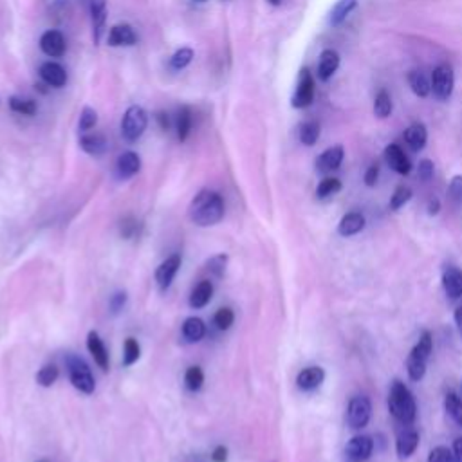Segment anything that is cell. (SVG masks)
Instances as JSON below:
<instances>
[{
	"mask_svg": "<svg viewBox=\"0 0 462 462\" xmlns=\"http://www.w3.org/2000/svg\"><path fill=\"white\" fill-rule=\"evenodd\" d=\"M188 217L197 226H214L224 217V200L217 191L202 190L191 200Z\"/></svg>",
	"mask_w": 462,
	"mask_h": 462,
	"instance_id": "cell-1",
	"label": "cell"
},
{
	"mask_svg": "<svg viewBox=\"0 0 462 462\" xmlns=\"http://www.w3.org/2000/svg\"><path fill=\"white\" fill-rule=\"evenodd\" d=\"M388 410L401 424H412L417 415V404L413 399V394L399 379L392 383L390 392H388Z\"/></svg>",
	"mask_w": 462,
	"mask_h": 462,
	"instance_id": "cell-2",
	"label": "cell"
},
{
	"mask_svg": "<svg viewBox=\"0 0 462 462\" xmlns=\"http://www.w3.org/2000/svg\"><path fill=\"white\" fill-rule=\"evenodd\" d=\"M67 370H69V378L74 388H78L83 394H93L96 390V381H94L93 374H90L89 365L85 363L78 356L69 354L65 358Z\"/></svg>",
	"mask_w": 462,
	"mask_h": 462,
	"instance_id": "cell-3",
	"label": "cell"
},
{
	"mask_svg": "<svg viewBox=\"0 0 462 462\" xmlns=\"http://www.w3.org/2000/svg\"><path fill=\"white\" fill-rule=\"evenodd\" d=\"M431 83V94H433V98L439 99V102H446V99L452 96L455 87V74L454 69L446 63H440L433 69L430 78Z\"/></svg>",
	"mask_w": 462,
	"mask_h": 462,
	"instance_id": "cell-4",
	"label": "cell"
},
{
	"mask_svg": "<svg viewBox=\"0 0 462 462\" xmlns=\"http://www.w3.org/2000/svg\"><path fill=\"white\" fill-rule=\"evenodd\" d=\"M147 129V112L139 105H132L125 112L123 121H121V134L129 143L138 141Z\"/></svg>",
	"mask_w": 462,
	"mask_h": 462,
	"instance_id": "cell-5",
	"label": "cell"
},
{
	"mask_svg": "<svg viewBox=\"0 0 462 462\" xmlns=\"http://www.w3.org/2000/svg\"><path fill=\"white\" fill-rule=\"evenodd\" d=\"M372 417V403L369 397L356 396L349 401L346 406V424L352 430H361L369 424Z\"/></svg>",
	"mask_w": 462,
	"mask_h": 462,
	"instance_id": "cell-6",
	"label": "cell"
},
{
	"mask_svg": "<svg viewBox=\"0 0 462 462\" xmlns=\"http://www.w3.org/2000/svg\"><path fill=\"white\" fill-rule=\"evenodd\" d=\"M374 452V440L369 436L352 437L345 446V457L349 462H367Z\"/></svg>",
	"mask_w": 462,
	"mask_h": 462,
	"instance_id": "cell-7",
	"label": "cell"
},
{
	"mask_svg": "<svg viewBox=\"0 0 462 462\" xmlns=\"http://www.w3.org/2000/svg\"><path fill=\"white\" fill-rule=\"evenodd\" d=\"M312 99H314V78L307 69H303L300 72V80H298L296 90L293 94V107L305 109L311 105Z\"/></svg>",
	"mask_w": 462,
	"mask_h": 462,
	"instance_id": "cell-8",
	"label": "cell"
},
{
	"mask_svg": "<svg viewBox=\"0 0 462 462\" xmlns=\"http://www.w3.org/2000/svg\"><path fill=\"white\" fill-rule=\"evenodd\" d=\"M385 161H387V165L394 172L401 173V175H408L410 170H412V163H410L406 154L401 150V147L396 145V143H392V145L385 148Z\"/></svg>",
	"mask_w": 462,
	"mask_h": 462,
	"instance_id": "cell-9",
	"label": "cell"
},
{
	"mask_svg": "<svg viewBox=\"0 0 462 462\" xmlns=\"http://www.w3.org/2000/svg\"><path fill=\"white\" fill-rule=\"evenodd\" d=\"M343 157H345V152H343V147H340V145L327 148L316 159V170L321 173L334 172V170H338L342 166Z\"/></svg>",
	"mask_w": 462,
	"mask_h": 462,
	"instance_id": "cell-10",
	"label": "cell"
},
{
	"mask_svg": "<svg viewBox=\"0 0 462 462\" xmlns=\"http://www.w3.org/2000/svg\"><path fill=\"white\" fill-rule=\"evenodd\" d=\"M179 267H181V257H179V255H172V257L166 258L165 262L157 267L156 282L161 291H165V289H168L170 285H172L173 278H175V275H177L179 271Z\"/></svg>",
	"mask_w": 462,
	"mask_h": 462,
	"instance_id": "cell-11",
	"label": "cell"
},
{
	"mask_svg": "<svg viewBox=\"0 0 462 462\" xmlns=\"http://www.w3.org/2000/svg\"><path fill=\"white\" fill-rule=\"evenodd\" d=\"M325 381V370L321 367H307L298 374L296 385L300 390H314Z\"/></svg>",
	"mask_w": 462,
	"mask_h": 462,
	"instance_id": "cell-12",
	"label": "cell"
},
{
	"mask_svg": "<svg viewBox=\"0 0 462 462\" xmlns=\"http://www.w3.org/2000/svg\"><path fill=\"white\" fill-rule=\"evenodd\" d=\"M40 47L47 56L60 58L65 53V38L60 31H47L42 35Z\"/></svg>",
	"mask_w": 462,
	"mask_h": 462,
	"instance_id": "cell-13",
	"label": "cell"
},
{
	"mask_svg": "<svg viewBox=\"0 0 462 462\" xmlns=\"http://www.w3.org/2000/svg\"><path fill=\"white\" fill-rule=\"evenodd\" d=\"M443 287L446 296L457 300L462 296V269L459 267H448L443 275Z\"/></svg>",
	"mask_w": 462,
	"mask_h": 462,
	"instance_id": "cell-14",
	"label": "cell"
},
{
	"mask_svg": "<svg viewBox=\"0 0 462 462\" xmlns=\"http://www.w3.org/2000/svg\"><path fill=\"white\" fill-rule=\"evenodd\" d=\"M365 224V215L360 214V212H351V214L343 215L342 221L338 224V233L342 237H352L358 235L360 231H363Z\"/></svg>",
	"mask_w": 462,
	"mask_h": 462,
	"instance_id": "cell-15",
	"label": "cell"
},
{
	"mask_svg": "<svg viewBox=\"0 0 462 462\" xmlns=\"http://www.w3.org/2000/svg\"><path fill=\"white\" fill-rule=\"evenodd\" d=\"M340 67V54L333 49H325L320 54V62H318V78L321 81H327L333 78V74L338 71Z\"/></svg>",
	"mask_w": 462,
	"mask_h": 462,
	"instance_id": "cell-16",
	"label": "cell"
},
{
	"mask_svg": "<svg viewBox=\"0 0 462 462\" xmlns=\"http://www.w3.org/2000/svg\"><path fill=\"white\" fill-rule=\"evenodd\" d=\"M40 76L45 83L51 85V87H56V89H60V87H63V85L67 83L65 69L54 62L44 63V65L40 67Z\"/></svg>",
	"mask_w": 462,
	"mask_h": 462,
	"instance_id": "cell-17",
	"label": "cell"
},
{
	"mask_svg": "<svg viewBox=\"0 0 462 462\" xmlns=\"http://www.w3.org/2000/svg\"><path fill=\"white\" fill-rule=\"evenodd\" d=\"M87 349L93 354L94 361L98 363L99 369L107 370L109 369V352L105 349V343L102 342V338L98 336V333H89L87 336Z\"/></svg>",
	"mask_w": 462,
	"mask_h": 462,
	"instance_id": "cell-18",
	"label": "cell"
},
{
	"mask_svg": "<svg viewBox=\"0 0 462 462\" xmlns=\"http://www.w3.org/2000/svg\"><path fill=\"white\" fill-rule=\"evenodd\" d=\"M404 141H406V145H408L413 152L422 150L428 141L427 127H424L422 123L410 125L408 129L404 130Z\"/></svg>",
	"mask_w": 462,
	"mask_h": 462,
	"instance_id": "cell-19",
	"label": "cell"
},
{
	"mask_svg": "<svg viewBox=\"0 0 462 462\" xmlns=\"http://www.w3.org/2000/svg\"><path fill=\"white\" fill-rule=\"evenodd\" d=\"M138 42V36L134 29L127 24L123 26H114L109 33V45L112 47H120V45H134Z\"/></svg>",
	"mask_w": 462,
	"mask_h": 462,
	"instance_id": "cell-20",
	"label": "cell"
},
{
	"mask_svg": "<svg viewBox=\"0 0 462 462\" xmlns=\"http://www.w3.org/2000/svg\"><path fill=\"white\" fill-rule=\"evenodd\" d=\"M419 446V433L415 430H404L397 436L396 449L401 459H406L417 449Z\"/></svg>",
	"mask_w": 462,
	"mask_h": 462,
	"instance_id": "cell-21",
	"label": "cell"
},
{
	"mask_svg": "<svg viewBox=\"0 0 462 462\" xmlns=\"http://www.w3.org/2000/svg\"><path fill=\"white\" fill-rule=\"evenodd\" d=\"M139 168H141V159L134 152H125L118 159V173H120V177H132V175L139 172Z\"/></svg>",
	"mask_w": 462,
	"mask_h": 462,
	"instance_id": "cell-22",
	"label": "cell"
},
{
	"mask_svg": "<svg viewBox=\"0 0 462 462\" xmlns=\"http://www.w3.org/2000/svg\"><path fill=\"white\" fill-rule=\"evenodd\" d=\"M212 296H214V284L209 280H202L191 291L190 305L193 307V309H202L205 305H208Z\"/></svg>",
	"mask_w": 462,
	"mask_h": 462,
	"instance_id": "cell-23",
	"label": "cell"
},
{
	"mask_svg": "<svg viewBox=\"0 0 462 462\" xmlns=\"http://www.w3.org/2000/svg\"><path fill=\"white\" fill-rule=\"evenodd\" d=\"M90 15H93L94 42L98 44L99 38H102L103 26H105V18H107V6H105V0H93V4H90Z\"/></svg>",
	"mask_w": 462,
	"mask_h": 462,
	"instance_id": "cell-24",
	"label": "cell"
},
{
	"mask_svg": "<svg viewBox=\"0 0 462 462\" xmlns=\"http://www.w3.org/2000/svg\"><path fill=\"white\" fill-rule=\"evenodd\" d=\"M356 8H358V0H340V2H336V6L333 8L329 17L330 26H342L346 20V17H349Z\"/></svg>",
	"mask_w": 462,
	"mask_h": 462,
	"instance_id": "cell-25",
	"label": "cell"
},
{
	"mask_svg": "<svg viewBox=\"0 0 462 462\" xmlns=\"http://www.w3.org/2000/svg\"><path fill=\"white\" fill-rule=\"evenodd\" d=\"M80 147L90 156H99L107 150V139L102 134H89L80 139Z\"/></svg>",
	"mask_w": 462,
	"mask_h": 462,
	"instance_id": "cell-26",
	"label": "cell"
},
{
	"mask_svg": "<svg viewBox=\"0 0 462 462\" xmlns=\"http://www.w3.org/2000/svg\"><path fill=\"white\" fill-rule=\"evenodd\" d=\"M408 85L412 93L419 98H427L428 94L431 93V83L427 76L422 74L421 71H412L408 74Z\"/></svg>",
	"mask_w": 462,
	"mask_h": 462,
	"instance_id": "cell-27",
	"label": "cell"
},
{
	"mask_svg": "<svg viewBox=\"0 0 462 462\" xmlns=\"http://www.w3.org/2000/svg\"><path fill=\"white\" fill-rule=\"evenodd\" d=\"M182 334L188 342H200L206 334V325L200 318H188L182 325Z\"/></svg>",
	"mask_w": 462,
	"mask_h": 462,
	"instance_id": "cell-28",
	"label": "cell"
},
{
	"mask_svg": "<svg viewBox=\"0 0 462 462\" xmlns=\"http://www.w3.org/2000/svg\"><path fill=\"white\" fill-rule=\"evenodd\" d=\"M406 372H408V378L412 381H421L427 374V360H422L413 352H410L408 360H406Z\"/></svg>",
	"mask_w": 462,
	"mask_h": 462,
	"instance_id": "cell-29",
	"label": "cell"
},
{
	"mask_svg": "<svg viewBox=\"0 0 462 462\" xmlns=\"http://www.w3.org/2000/svg\"><path fill=\"white\" fill-rule=\"evenodd\" d=\"M445 410L449 417L454 419L455 424L462 427V399L455 392H449L445 396Z\"/></svg>",
	"mask_w": 462,
	"mask_h": 462,
	"instance_id": "cell-30",
	"label": "cell"
},
{
	"mask_svg": "<svg viewBox=\"0 0 462 462\" xmlns=\"http://www.w3.org/2000/svg\"><path fill=\"white\" fill-rule=\"evenodd\" d=\"M298 138L300 141L305 145V147H312L318 138H320V125L316 121H305V123L300 127V132H298Z\"/></svg>",
	"mask_w": 462,
	"mask_h": 462,
	"instance_id": "cell-31",
	"label": "cell"
},
{
	"mask_svg": "<svg viewBox=\"0 0 462 462\" xmlns=\"http://www.w3.org/2000/svg\"><path fill=\"white\" fill-rule=\"evenodd\" d=\"M338 191H342V181L338 177H325L316 188V197L327 199V197L336 196Z\"/></svg>",
	"mask_w": 462,
	"mask_h": 462,
	"instance_id": "cell-32",
	"label": "cell"
},
{
	"mask_svg": "<svg viewBox=\"0 0 462 462\" xmlns=\"http://www.w3.org/2000/svg\"><path fill=\"white\" fill-rule=\"evenodd\" d=\"M374 114L385 120L392 114V98L387 90H379V94L374 99Z\"/></svg>",
	"mask_w": 462,
	"mask_h": 462,
	"instance_id": "cell-33",
	"label": "cell"
},
{
	"mask_svg": "<svg viewBox=\"0 0 462 462\" xmlns=\"http://www.w3.org/2000/svg\"><path fill=\"white\" fill-rule=\"evenodd\" d=\"M191 130V112L188 107H181L177 112V138L179 141H186Z\"/></svg>",
	"mask_w": 462,
	"mask_h": 462,
	"instance_id": "cell-34",
	"label": "cell"
},
{
	"mask_svg": "<svg viewBox=\"0 0 462 462\" xmlns=\"http://www.w3.org/2000/svg\"><path fill=\"white\" fill-rule=\"evenodd\" d=\"M431 349H433V338H431V334L428 330H424L421 338H419L417 345L412 349V352L419 356V358H422V360H428L431 354Z\"/></svg>",
	"mask_w": 462,
	"mask_h": 462,
	"instance_id": "cell-35",
	"label": "cell"
},
{
	"mask_svg": "<svg viewBox=\"0 0 462 462\" xmlns=\"http://www.w3.org/2000/svg\"><path fill=\"white\" fill-rule=\"evenodd\" d=\"M9 107H11V111L24 116H33L36 112V103L33 102V99L17 98V96H13V98L9 99Z\"/></svg>",
	"mask_w": 462,
	"mask_h": 462,
	"instance_id": "cell-36",
	"label": "cell"
},
{
	"mask_svg": "<svg viewBox=\"0 0 462 462\" xmlns=\"http://www.w3.org/2000/svg\"><path fill=\"white\" fill-rule=\"evenodd\" d=\"M410 199H412V190H410L408 186H397L396 191H394L390 197V209L392 212H397V209L403 208Z\"/></svg>",
	"mask_w": 462,
	"mask_h": 462,
	"instance_id": "cell-37",
	"label": "cell"
},
{
	"mask_svg": "<svg viewBox=\"0 0 462 462\" xmlns=\"http://www.w3.org/2000/svg\"><path fill=\"white\" fill-rule=\"evenodd\" d=\"M58 376H60V372H58L54 365H45V367H42V369L38 370V374H36V381H38V385H42V387H51V385L56 383Z\"/></svg>",
	"mask_w": 462,
	"mask_h": 462,
	"instance_id": "cell-38",
	"label": "cell"
},
{
	"mask_svg": "<svg viewBox=\"0 0 462 462\" xmlns=\"http://www.w3.org/2000/svg\"><path fill=\"white\" fill-rule=\"evenodd\" d=\"M184 381H186V387L190 390H199L202 387V383H205V374L199 367H190L184 374Z\"/></svg>",
	"mask_w": 462,
	"mask_h": 462,
	"instance_id": "cell-39",
	"label": "cell"
},
{
	"mask_svg": "<svg viewBox=\"0 0 462 462\" xmlns=\"http://www.w3.org/2000/svg\"><path fill=\"white\" fill-rule=\"evenodd\" d=\"M139 354H141V349H139V343L134 338H129L125 342V354H123V363L127 367L134 365L139 360Z\"/></svg>",
	"mask_w": 462,
	"mask_h": 462,
	"instance_id": "cell-40",
	"label": "cell"
},
{
	"mask_svg": "<svg viewBox=\"0 0 462 462\" xmlns=\"http://www.w3.org/2000/svg\"><path fill=\"white\" fill-rule=\"evenodd\" d=\"M214 321L221 330H228L231 325H233V321H235V314H233V311H231L230 307H223V309H218L217 311Z\"/></svg>",
	"mask_w": 462,
	"mask_h": 462,
	"instance_id": "cell-41",
	"label": "cell"
},
{
	"mask_svg": "<svg viewBox=\"0 0 462 462\" xmlns=\"http://www.w3.org/2000/svg\"><path fill=\"white\" fill-rule=\"evenodd\" d=\"M448 197L455 206H462V175H455L449 181Z\"/></svg>",
	"mask_w": 462,
	"mask_h": 462,
	"instance_id": "cell-42",
	"label": "cell"
},
{
	"mask_svg": "<svg viewBox=\"0 0 462 462\" xmlns=\"http://www.w3.org/2000/svg\"><path fill=\"white\" fill-rule=\"evenodd\" d=\"M191 58H193V51H191L190 47H182V49H179L177 53L172 56V67L177 69V71L179 69H184V67L191 62Z\"/></svg>",
	"mask_w": 462,
	"mask_h": 462,
	"instance_id": "cell-43",
	"label": "cell"
},
{
	"mask_svg": "<svg viewBox=\"0 0 462 462\" xmlns=\"http://www.w3.org/2000/svg\"><path fill=\"white\" fill-rule=\"evenodd\" d=\"M96 123H98V114H96V111L90 107H85L80 116V130L87 132V130L94 129Z\"/></svg>",
	"mask_w": 462,
	"mask_h": 462,
	"instance_id": "cell-44",
	"label": "cell"
},
{
	"mask_svg": "<svg viewBox=\"0 0 462 462\" xmlns=\"http://www.w3.org/2000/svg\"><path fill=\"white\" fill-rule=\"evenodd\" d=\"M226 264H228V255L224 253L215 255L214 258H209L208 260L209 273H214L215 276H223L224 271H226Z\"/></svg>",
	"mask_w": 462,
	"mask_h": 462,
	"instance_id": "cell-45",
	"label": "cell"
},
{
	"mask_svg": "<svg viewBox=\"0 0 462 462\" xmlns=\"http://www.w3.org/2000/svg\"><path fill=\"white\" fill-rule=\"evenodd\" d=\"M454 454L446 446H436L428 455V462H452Z\"/></svg>",
	"mask_w": 462,
	"mask_h": 462,
	"instance_id": "cell-46",
	"label": "cell"
},
{
	"mask_svg": "<svg viewBox=\"0 0 462 462\" xmlns=\"http://www.w3.org/2000/svg\"><path fill=\"white\" fill-rule=\"evenodd\" d=\"M433 172H436V166L431 163L430 159H422L417 166V175L421 181L428 182L431 177H433Z\"/></svg>",
	"mask_w": 462,
	"mask_h": 462,
	"instance_id": "cell-47",
	"label": "cell"
},
{
	"mask_svg": "<svg viewBox=\"0 0 462 462\" xmlns=\"http://www.w3.org/2000/svg\"><path fill=\"white\" fill-rule=\"evenodd\" d=\"M378 177H379V166L378 165L369 166V170L365 172V184H367V186H376Z\"/></svg>",
	"mask_w": 462,
	"mask_h": 462,
	"instance_id": "cell-48",
	"label": "cell"
},
{
	"mask_svg": "<svg viewBox=\"0 0 462 462\" xmlns=\"http://www.w3.org/2000/svg\"><path fill=\"white\" fill-rule=\"evenodd\" d=\"M125 302H127V294L125 293H116L114 296L111 298V309L112 312H120L121 309L125 307Z\"/></svg>",
	"mask_w": 462,
	"mask_h": 462,
	"instance_id": "cell-49",
	"label": "cell"
},
{
	"mask_svg": "<svg viewBox=\"0 0 462 462\" xmlns=\"http://www.w3.org/2000/svg\"><path fill=\"white\" fill-rule=\"evenodd\" d=\"M212 459H214V462H226L228 461V448H224V446H217L214 454H212Z\"/></svg>",
	"mask_w": 462,
	"mask_h": 462,
	"instance_id": "cell-50",
	"label": "cell"
},
{
	"mask_svg": "<svg viewBox=\"0 0 462 462\" xmlns=\"http://www.w3.org/2000/svg\"><path fill=\"white\" fill-rule=\"evenodd\" d=\"M427 212H428V215H431V217L439 214V212H440V200L437 199V197H433V199L428 200Z\"/></svg>",
	"mask_w": 462,
	"mask_h": 462,
	"instance_id": "cell-51",
	"label": "cell"
},
{
	"mask_svg": "<svg viewBox=\"0 0 462 462\" xmlns=\"http://www.w3.org/2000/svg\"><path fill=\"white\" fill-rule=\"evenodd\" d=\"M134 230H136V221L127 218L123 223V226H121V233H123V237H130L134 233Z\"/></svg>",
	"mask_w": 462,
	"mask_h": 462,
	"instance_id": "cell-52",
	"label": "cell"
},
{
	"mask_svg": "<svg viewBox=\"0 0 462 462\" xmlns=\"http://www.w3.org/2000/svg\"><path fill=\"white\" fill-rule=\"evenodd\" d=\"M454 459L455 462H462V437H459V439H455L454 443Z\"/></svg>",
	"mask_w": 462,
	"mask_h": 462,
	"instance_id": "cell-53",
	"label": "cell"
},
{
	"mask_svg": "<svg viewBox=\"0 0 462 462\" xmlns=\"http://www.w3.org/2000/svg\"><path fill=\"white\" fill-rule=\"evenodd\" d=\"M157 121H159L161 129H163V130L170 129V118H168V114H166V112H159V114H157Z\"/></svg>",
	"mask_w": 462,
	"mask_h": 462,
	"instance_id": "cell-54",
	"label": "cell"
},
{
	"mask_svg": "<svg viewBox=\"0 0 462 462\" xmlns=\"http://www.w3.org/2000/svg\"><path fill=\"white\" fill-rule=\"evenodd\" d=\"M454 318H455V325H457L459 333L462 334V305H459L457 309H455V314H454Z\"/></svg>",
	"mask_w": 462,
	"mask_h": 462,
	"instance_id": "cell-55",
	"label": "cell"
},
{
	"mask_svg": "<svg viewBox=\"0 0 462 462\" xmlns=\"http://www.w3.org/2000/svg\"><path fill=\"white\" fill-rule=\"evenodd\" d=\"M280 2H282V0H269V4H273V6H278Z\"/></svg>",
	"mask_w": 462,
	"mask_h": 462,
	"instance_id": "cell-56",
	"label": "cell"
},
{
	"mask_svg": "<svg viewBox=\"0 0 462 462\" xmlns=\"http://www.w3.org/2000/svg\"><path fill=\"white\" fill-rule=\"evenodd\" d=\"M200 2H205V0H200Z\"/></svg>",
	"mask_w": 462,
	"mask_h": 462,
	"instance_id": "cell-57",
	"label": "cell"
}]
</instances>
